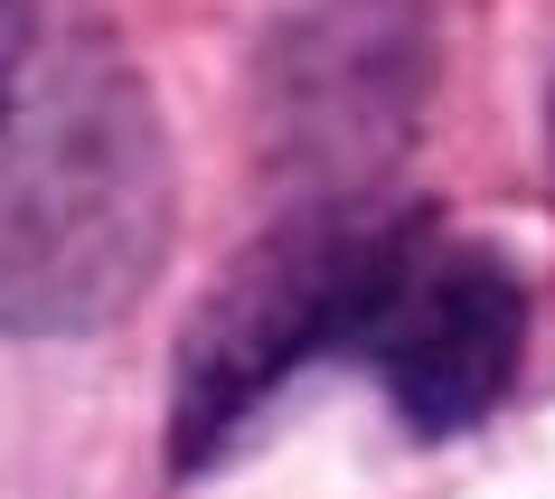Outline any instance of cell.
Listing matches in <instances>:
<instances>
[{
  "instance_id": "7a4b0ae2",
  "label": "cell",
  "mask_w": 555,
  "mask_h": 499,
  "mask_svg": "<svg viewBox=\"0 0 555 499\" xmlns=\"http://www.w3.org/2000/svg\"><path fill=\"white\" fill-rule=\"evenodd\" d=\"M405 227H414V207H386V199H293L283 227H263L217 273L198 321L179 330V368H170L179 462L189 471L217 462L263 396H283L311 358L349 349Z\"/></svg>"
},
{
  "instance_id": "277c9868",
  "label": "cell",
  "mask_w": 555,
  "mask_h": 499,
  "mask_svg": "<svg viewBox=\"0 0 555 499\" xmlns=\"http://www.w3.org/2000/svg\"><path fill=\"white\" fill-rule=\"evenodd\" d=\"M527 349V293L490 245L442 235L434 217H414L396 265H386L367 321H358L349 358L377 368L414 434H462L518 386Z\"/></svg>"
},
{
  "instance_id": "3957f363",
  "label": "cell",
  "mask_w": 555,
  "mask_h": 499,
  "mask_svg": "<svg viewBox=\"0 0 555 499\" xmlns=\"http://www.w3.org/2000/svg\"><path fill=\"white\" fill-rule=\"evenodd\" d=\"M434 104V0H273L255 142L293 199H377Z\"/></svg>"
},
{
  "instance_id": "5b68a950",
  "label": "cell",
  "mask_w": 555,
  "mask_h": 499,
  "mask_svg": "<svg viewBox=\"0 0 555 499\" xmlns=\"http://www.w3.org/2000/svg\"><path fill=\"white\" fill-rule=\"evenodd\" d=\"M38 10H48V0H0V76L20 66V48H29V29H38Z\"/></svg>"
},
{
  "instance_id": "6da1fadb",
  "label": "cell",
  "mask_w": 555,
  "mask_h": 499,
  "mask_svg": "<svg viewBox=\"0 0 555 499\" xmlns=\"http://www.w3.org/2000/svg\"><path fill=\"white\" fill-rule=\"evenodd\" d=\"M170 132L142 66L48 0L0 76V330L66 340L151 293L170 255Z\"/></svg>"
}]
</instances>
